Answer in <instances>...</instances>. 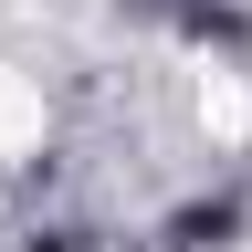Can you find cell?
I'll return each mask as SVG.
<instances>
[{
	"mask_svg": "<svg viewBox=\"0 0 252 252\" xmlns=\"http://www.w3.org/2000/svg\"><path fill=\"white\" fill-rule=\"evenodd\" d=\"M231 231H242V200H189L168 220V252H231Z\"/></svg>",
	"mask_w": 252,
	"mask_h": 252,
	"instance_id": "6da1fadb",
	"label": "cell"
},
{
	"mask_svg": "<svg viewBox=\"0 0 252 252\" xmlns=\"http://www.w3.org/2000/svg\"><path fill=\"white\" fill-rule=\"evenodd\" d=\"M32 252H74V242H32Z\"/></svg>",
	"mask_w": 252,
	"mask_h": 252,
	"instance_id": "7a4b0ae2",
	"label": "cell"
}]
</instances>
